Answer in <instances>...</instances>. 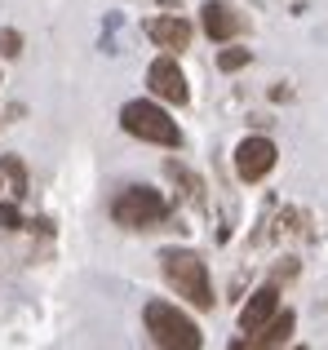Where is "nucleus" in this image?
Instances as JSON below:
<instances>
[{"label": "nucleus", "mask_w": 328, "mask_h": 350, "mask_svg": "<svg viewBox=\"0 0 328 350\" xmlns=\"http://www.w3.org/2000/svg\"><path fill=\"white\" fill-rule=\"evenodd\" d=\"M160 271L178 297H187L195 310H213V284H208V266L200 253H191V248H164Z\"/></svg>", "instance_id": "nucleus-1"}, {"label": "nucleus", "mask_w": 328, "mask_h": 350, "mask_svg": "<svg viewBox=\"0 0 328 350\" xmlns=\"http://www.w3.org/2000/svg\"><path fill=\"white\" fill-rule=\"evenodd\" d=\"M142 319H147V333L160 350H200L204 346L195 319H191L187 310H178L173 301H147Z\"/></svg>", "instance_id": "nucleus-2"}, {"label": "nucleus", "mask_w": 328, "mask_h": 350, "mask_svg": "<svg viewBox=\"0 0 328 350\" xmlns=\"http://www.w3.org/2000/svg\"><path fill=\"white\" fill-rule=\"evenodd\" d=\"M120 129L142 137V142H156V146H182L178 120L164 111L160 103H147V98H133V103L120 107Z\"/></svg>", "instance_id": "nucleus-3"}, {"label": "nucleus", "mask_w": 328, "mask_h": 350, "mask_svg": "<svg viewBox=\"0 0 328 350\" xmlns=\"http://www.w3.org/2000/svg\"><path fill=\"white\" fill-rule=\"evenodd\" d=\"M111 217L124 231H151V226H160L169 217V200L151 187H124L111 200Z\"/></svg>", "instance_id": "nucleus-4"}, {"label": "nucleus", "mask_w": 328, "mask_h": 350, "mask_svg": "<svg viewBox=\"0 0 328 350\" xmlns=\"http://www.w3.org/2000/svg\"><path fill=\"white\" fill-rule=\"evenodd\" d=\"M147 85H151V94H156L160 103H173V107H187L191 103L187 76H182V67H178L173 53H164V58H156L147 67Z\"/></svg>", "instance_id": "nucleus-5"}, {"label": "nucleus", "mask_w": 328, "mask_h": 350, "mask_svg": "<svg viewBox=\"0 0 328 350\" xmlns=\"http://www.w3.org/2000/svg\"><path fill=\"white\" fill-rule=\"evenodd\" d=\"M275 142L271 137H244L240 146H235V173H240L244 182H262L271 169H275Z\"/></svg>", "instance_id": "nucleus-6"}, {"label": "nucleus", "mask_w": 328, "mask_h": 350, "mask_svg": "<svg viewBox=\"0 0 328 350\" xmlns=\"http://www.w3.org/2000/svg\"><path fill=\"white\" fill-rule=\"evenodd\" d=\"M275 315H279V284L271 280V284H262V288L244 301V310H240V333L244 337L258 333V328H266Z\"/></svg>", "instance_id": "nucleus-7"}, {"label": "nucleus", "mask_w": 328, "mask_h": 350, "mask_svg": "<svg viewBox=\"0 0 328 350\" xmlns=\"http://www.w3.org/2000/svg\"><path fill=\"white\" fill-rule=\"evenodd\" d=\"M200 23H204V36H208V40L226 44V40H235V36H240L244 18L235 14L231 5H222V0H204V5H200Z\"/></svg>", "instance_id": "nucleus-8"}, {"label": "nucleus", "mask_w": 328, "mask_h": 350, "mask_svg": "<svg viewBox=\"0 0 328 350\" xmlns=\"http://www.w3.org/2000/svg\"><path fill=\"white\" fill-rule=\"evenodd\" d=\"M142 31H147L160 49H169V53H182L191 44V23H187V18H178V14L147 18V27H142Z\"/></svg>", "instance_id": "nucleus-9"}, {"label": "nucleus", "mask_w": 328, "mask_h": 350, "mask_svg": "<svg viewBox=\"0 0 328 350\" xmlns=\"http://www.w3.org/2000/svg\"><path fill=\"white\" fill-rule=\"evenodd\" d=\"M293 328H297V315H293V310H279L266 328H258V333L244 337V346H249V350H284L288 337H293Z\"/></svg>", "instance_id": "nucleus-10"}, {"label": "nucleus", "mask_w": 328, "mask_h": 350, "mask_svg": "<svg viewBox=\"0 0 328 350\" xmlns=\"http://www.w3.org/2000/svg\"><path fill=\"white\" fill-rule=\"evenodd\" d=\"M0 173L9 178V196L27 200V164L18 160V155H0Z\"/></svg>", "instance_id": "nucleus-11"}, {"label": "nucleus", "mask_w": 328, "mask_h": 350, "mask_svg": "<svg viewBox=\"0 0 328 350\" xmlns=\"http://www.w3.org/2000/svg\"><path fill=\"white\" fill-rule=\"evenodd\" d=\"M249 58H253L249 49H222L217 53V67L222 71H240V67H249Z\"/></svg>", "instance_id": "nucleus-12"}, {"label": "nucleus", "mask_w": 328, "mask_h": 350, "mask_svg": "<svg viewBox=\"0 0 328 350\" xmlns=\"http://www.w3.org/2000/svg\"><path fill=\"white\" fill-rule=\"evenodd\" d=\"M23 53V36L14 27H0V58H18Z\"/></svg>", "instance_id": "nucleus-13"}, {"label": "nucleus", "mask_w": 328, "mask_h": 350, "mask_svg": "<svg viewBox=\"0 0 328 350\" xmlns=\"http://www.w3.org/2000/svg\"><path fill=\"white\" fill-rule=\"evenodd\" d=\"M0 231H23V213H18V200L0 204Z\"/></svg>", "instance_id": "nucleus-14"}, {"label": "nucleus", "mask_w": 328, "mask_h": 350, "mask_svg": "<svg viewBox=\"0 0 328 350\" xmlns=\"http://www.w3.org/2000/svg\"><path fill=\"white\" fill-rule=\"evenodd\" d=\"M231 350H249V346H244V342H240V346H231Z\"/></svg>", "instance_id": "nucleus-15"}, {"label": "nucleus", "mask_w": 328, "mask_h": 350, "mask_svg": "<svg viewBox=\"0 0 328 350\" xmlns=\"http://www.w3.org/2000/svg\"><path fill=\"white\" fill-rule=\"evenodd\" d=\"M293 350H306V346H293Z\"/></svg>", "instance_id": "nucleus-16"}, {"label": "nucleus", "mask_w": 328, "mask_h": 350, "mask_svg": "<svg viewBox=\"0 0 328 350\" xmlns=\"http://www.w3.org/2000/svg\"><path fill=\"white\" fill-rule=\"evenodd\" d=\"M0 191H5V187H0Z\"/></svg>", "instance_id": "nucleus-17"}]
</instances>
